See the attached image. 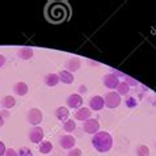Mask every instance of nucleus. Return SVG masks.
Segmentation results:
<instances>
[{"mask_svg": "<svg viewBox=\"0 0 156 156\" xmlns=\"http://www.w3.org/2000/svg\"><path fill=\"white\" fill-rule=\"evenodd\" d=\"M125 79L129 80V81H125V83H126L127 85H136V84H138V81H136L135 79H131V77H130V76H126V77H125Z\"/></svg>", "mask_w": 156, "mask_h": 156, "instance_id": "27", "label": "nucleus"}, {"mask_svg": "<svg viewBox=\"0 0 156 156\" xmlns=\"http://www.w3.org/2000/svg\"><path fill=\"white\" fill-rule=\"evenodd\" d=\"M4 156H17V151L13 150V148H7Z\"/></svg>", "mask_w": 156, "mask_h": 156, "instance_id": "26", "label": "nucleus"}, {"mask_svg": "<svg viewBox=\"0 0 156 156\" xmlns=\"http://www.w3.org/2000/svg\"><path fill=\"white\" fill-rule=\"evenodd\" d=\"M129 92H130V85H127L125 81H121L118 88H117V93L119 96H126V94H129Z\"/></svg>", "mask_w": 156, "mask_h": 156, "instance_id": "20", "label": "nucleus"}, {"mask_svg": "<svg viewBox=\"0 0 156 156\" xmlns=\"http://www.w3.org/2000/svg\"><path fill=\"white\" fill-rule=\"evenodd\" d=\"M5 144H4V143L2 142V140H0V156H3L4 154H5Z\"/></svg>", "mask_w": 156, "mask_h": 156, "instance_id": "28", "label": "nucleus"}, {"mask_svg": "<svg viewBox=\"0 0 156 156\" xmlns=\"http://www.w3.org/2000/svg\"><path fill=\"white\" fill-rule=\"evenodd\" d=\"M75 144H76V139L72 135H62L59 138V146L63 150L70 151L72 148H75Z\"/></svg>", "mask_w": 156, "mask_h": 156, "instance_id": "8", "label": "nucleus"}, {"mask_svg": "<svg viewBox=\"0 0 156 156\" xmlns=\"http://www.w3.org/2000/svg\"><path fill=\"white\" fill-rule=\"evenodd\" d=\"M102 83L108 89H117L121 81H119V77L115 73H106L102 77Z\"/></svg>", "mask_w": 156, "mask_h": 156, "instance_id": "5", "label": "nucleus"}, {"mask_svg": "<svg viewBox=\"0 0 156 156\" xmlns=\"http://www.w3.org/2000/svg\"><path fill=\"white\" fill-rule=\"evenodd\" d=\"M68 115H70V112H68V108L66 106H59L55 110V117H57V119L60 121V122H66L68 119Z\"/></svg>", "mask_w": 156, "mask_h": 156, "instance_id": "14", "label": "nucleus"}, {"mask_svg": "<svg viewBox=\"0 0 156 156\" xmlns=\"http://www.w3.org/2000/svg\"><path fill=\"white\" fill-rule=\"evenodd\" d=\"M75 129H76V123L73 119H67L66 122H63V130L66 133H73Z\"/></svg>", "mask_w": 156, "mask_h": 156, "instance_id": "21", "label": "nucleus"}, {"mask_svg": "<svg viewBox=\"0 0 156 156\" xmlns=\"http://www.w3.org/2000/svg\"><path fill=\"white\" fill-rule=\"evenodd\" d=\"M83 129L87 134H92V135H94L96 133L100 131V123H98L97 119L89 118L83 123Z\"/></svg>", "mask_w": 156, "mask_h": 156, "instance_id": "7", "label": "nucleus"}, {"mask_svg": "<svg viewBox=\"0 0 156 156\" xmlns=\"http://www.w3.org/2000/svg\"><path fill=\"white\" fill-rule=\"evenodd\" d=\"M92 146L101 154L109 152L113 147V138L108 131H98L92 136Z\"/></svg>", "mask_w": 156, "mask_h": 156, "instance_id": "2", "label": "nucleus"}, {"mask_svg": "<svg viewBox=\"0 0 156 156\" xmlns=\"http://www.w3.org/2000/svg\"><path fill=\"white\" fill-rule=\"evenodd\" d=\"M34 55V50L32 47H28V46H24V47H20L17 49V57L24 59V60H28L30 59Z\"/></svg>", "mask_w": 156, "mask_h": 156, "instance_id": "12", "label": "nucleus"}, {"mask_svg": "<svg viewBox=\"0 0 156 156\" xmlns=\"http://www.w3.org/2000/svg\"><path fill=\"white\" fill-rule=\"evenodd\" d=\"M125 104H126V106L130 108V109H133V108H136L138 106V101H136V98L135 97H131V96H129L126 98V101H125Z\"/></svg>", "mask_w": 156, "mask_h": 156, "instance_id": "23", "label": "nucleus"}, {"mask_svg": "<svg viewBox=\"0 0 156 156\" xmlns=\"http://www.w3.org/2000/svg\"><path fill=\"white\" fill-rule=\"evenodd\" d=\"M17 156H34L32 150L28 148V147H21L19 150V152H17Z\"/></svg>", "mask_w": 156, "mask_h": 156, "instance_id": "24", "label": "nucleus"}, {"mask_svg": "<svg viewBox=\"0 0 156 156\" xmlns=\"http://www.w3.org/2000/svg\"><path fill=\"white\" fill-rule=\"evenodd\" d=\"M13 92L17 94V96H25L28 92H29V87L27 83L24 81H19L13 85Z\"/></svg>", "mask_w": 156, "mask_h": 156, "instance_id": "15", "label": "nucleus"}, {"mask_svg": "<svg viewBox=\"0 0 156 156\" xmlns=\"http://www.w3.org/2000/svg\"><path fill=\"white\" fill-rule=\"evenodd\" d=\"M67 106L71 108V109H80L83 106V97L80 96L79 93H72L67 97Z\"/></svg>", "mask_w": 156, "mask_h": 156, "instance_id": "6", "label": "nucleus"}, {"mask_svg": "<svg viewBox=\"0 0 156 156\" xmlns=\"http://www.w3.org/2000/svg\"><path fill=\"white\" fill-rule=\"evenodd\" d=\"M43 135H45V133H43L42 127L34 126L29 133V139L33 143H41L43 140Z\"/></svg>", "mask_w": 156, "mask_h": 156, "instance_id": "9", "label": "nucleus"}, {"mask_svg": "<svg viewBox=\"0 0 156 156\" xmlns=\"http://www.w3.org/2000/svg\"><path fill=\"white\" fill-rule=\"evenodd\" d=\"M45 15L47 20L51 23H62V21L67 20L70 16V8L66 3L62 2H54L49 3V5L46 7Z\"/></svg>", "mask_w": 156, "mask_h": 156, "instance_id": "1", "label": "nucleus"}, {"mask_svg": "<svg viewBox=\"0 0 156 156\" xmlns=\"http://www.w3.org/2000/svg\"><path fill=\"white\" fill-rule=\"evenodd\" d=\"M59 81H62L63 84H72L73 80H75V77H73V73L70 72V71H66V70H62L59 73Z\"/></svg>", "mask_w": 156, "mask_h": 156, "instance_id": "13", "label": "nucleus"}, {"mask_svg": "<svg viewBox=\"0 0 156 156\" xmlns=\"http://www.w3.org/2000/svg\"><path fill=\"white\" fill-rule=\"evenodd\" d=\"M16 105V100L13 96H5L2 100V106L5 108V109H12Z\"/></svg>", "mask_w": 156, "mask_h": 156, "instance_id": "19", "label": "nucleus"}, {"mask_svg": "<svg viewBox=\"0 0 156 156\" xmlns=\"http://www.w3.org/2000/svg\"><path fill=\"white\" fill-rule=\"evenodd\" d=\"M136 156H150V148L144 144L136 147Z\"/></svg>", "mask_w": 156, "mask_h": 156, "instance_id": "22", "label": "nucleus"}, {"mask_svg": "<svg viewBox=\"0 0 156 156\" xmlns=\"http://www.w3.org/2000/svg\"><path fill=\"white\" fill-rule=\"evenodd\" d=\"M104 101H105V106L109 108V109H115L122 102L121 101V96L117 92H108Z\"/></svg>", "mask_w": 156, "mask_h": 156, "instance_id": "3", "label": "nucleus"}, {"mask_svg": "<svg viewBox=\"0 0 156 156\" xmlns=\"http://www.w3.org/2000/svg\"><path fill=\"white\" fill-rule=\"evenodd\" d=\"M83 155V152H81L80 148H72L67 152V156H81Z\"/></svg>", "mask_w": 156, "mask_h": 156, "instance_id": "25", "label": "nucleus"}, {"mask_svg": "<svg viewBox=\"0 0 156 156\" xmlns=\"http://www.w3.org/2000/svg\"><path fill=\"white\" fill-rule=\"evenodd\" d=\"M0 114H2L3 117H7V115H8V112H5V110H4V112H2V113H0Z\"/></svg>", "mask_w": 156, "mask_h": 156, "instance_id": "32", "label": "nucleus"}, {"mask_svg": "<svg viewBox=\"0 0 156 156\" xmlns=\"http://www.w3.org/2000/svg\"><path fill=\"white\" fill-rule=\"evenodd\" d=\"M60 83L58 73H47L45 76V84L47 87H57Z\"/></svg>", "mask_w": 156, "mask_h": 156, "instance_id": "16", "label": "nucleus"}, {"mask_svg": "<svg viewBox=\"0 0 156 156\" xmlns=\"http://www.w3.org/2000/svg\"><path fill=\"white\" fill-rule=\"evenodd\" d=\"M79 90H80V93H85V90H87V87H83V85H81L80 88H79Z\"/></svg>", "mask_w": 156, "mask_h": 156, "instance_id": "31", "label": "nucleus"}, {"mask_svg": "<svg viewBox=\"0 0 156 156\" xmlns=\"http://www.w3.org/2000/svg\"><path fill=\"white\" fill-rule=\"evenodd\" d=\"M104 106H105V101H104V97H101V96H93L89 100V109L90 110L98 112V110H101Z\"/></svg>", "mask_w": 156, "mask_h": 156, "instance_id": "10", "label": "nucleus"}, {"mask_svg": "<svg viewBox=\"0 0 156 156\" xmlns=\"http://www.w3.org/2000/svg\"><path fill=\"white\" fill-rule=\"evenodd\" d=\"M4 126V117L0 114V127H3Z\"/></svg>", "mask_w": 156, "mask_h": 156, "instance_id": "30", "label": "nucleus"}, {"mask_svg": "<svg viewBox=\"0 0 156 156\" xmlns=\"http://www.w3.org/2000/svg\"><path fill=\"white\" fill-rule=\"evenodd\" d=\"M27 119H28V122L30 125H33V126H38V125L42 122V119H43V114H42V112L38 109V108H32V109L28 112V114H27Z\"/></svg>", "mask_w": 156, "mask_h": 156, "instance_id": "4", "label": "nucleus"}, {"mask_svg": "<svg viewBox=\"0 0 156 156\" xmlns=\"http://www.w3.org/2000/svg\"><path fill=\"white\" fill-rule=\"evenodd\" d=\"M155 147H156V146H155Z\"/></svg>", "mask_w": 156, "mask_h": 156, "instance_id": "33", "label": "nucleus"}, {"mask_svg": "<svg viewBox=\"0 0 156 156\" xmlns=\"http://www.w3.org/2000/svg\"><path fill=\"white\" fill-rule=\"evenodd\" d=\"M5 57H4V55H2V54H0V68H2L3 66H4V64H5Z\"/></svg>", "mask_w": 156, "mask_h": 156, "instance_id": "29", "label": "nucleus"}, {"mask_svg": "<svg viewBox=\"0 0 156 156\" xmlns=\"http://www.w3.org/2000/svg\"><path fill=\"white\" fill-rule=\"evenodd\" d=\"M80 66H81V62H80V59L79 58H71L70 60H68V62L66 63V67H67V70L68 71H73V72H75V71H77V70H79V68H80Z\"/></svg>", "mask_w": 156, "mask_h": 156, "instance_id": "17", "label": "nucleus"}, {"mask_svg": "<svg viewBox=\"0 0 156 156\" xmlns=\"http://www.w3.org/2000/svg\"><path fill=\"white\" fill-rule=\"evenodd\" d=\"M90 115H92V113H90V109L89 108H85V106H81L80 109L76 110L75 113V118L77 121H83V122H85L87 119L90 118Z\"/></svg>", "mask_w": 156, "mask_h": 156, "instance_id": "11", "label": "nucleus"}, {"mask_svg": "<svg viewBox=\"0 0 156 156\" xmlns=\"http://www.w3.org/2000/svg\"><path fill=\"white\" fill-rule=\"evenodd\" d=\"M38 150H40L41 154H50L53 151V143L49 142V140H42L38 146Z\"/></svg>", "mask_w": 156, "mask_h": 156, "instance_id": "18", "label": "nucleus"}]
</instances>
